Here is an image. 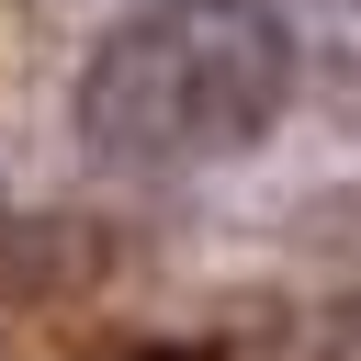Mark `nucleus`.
Returning a JSON list of instances; mask_svg holds the SVG:
<instances>
[{
  "label": "nucleus",
  "mask_w": 361,
  "mask_h": 361,
  "mask_svg": "<svg viewBox=\"0 0 361 361\" xmlns=\"http://www.w3.org/2000/svg\"><path fill=\"white\" fill-rule=\"evenodd\" d=\"M282 45H293V79L338 90V113L361 124V0H293L282 11Z\"/></svg>",
  "instance_id": "f03ea898"
},
{
  "label": "nucleus",
  "mask_w": 361,
  "mask_h": 361,
  "mask_svg": "<svg viewBox=\"0 0 361 361\" xmlns=\"http://www.w3.org/2000/svg\"><path fill=\"white\" fill-rule=\"evenodd\" d=\"M293 45L271 0H135L79 68V147L102 169H203L282 124Z\"/></svg>",
  "instance_id": "f257e3e1"
}]
</instances>
